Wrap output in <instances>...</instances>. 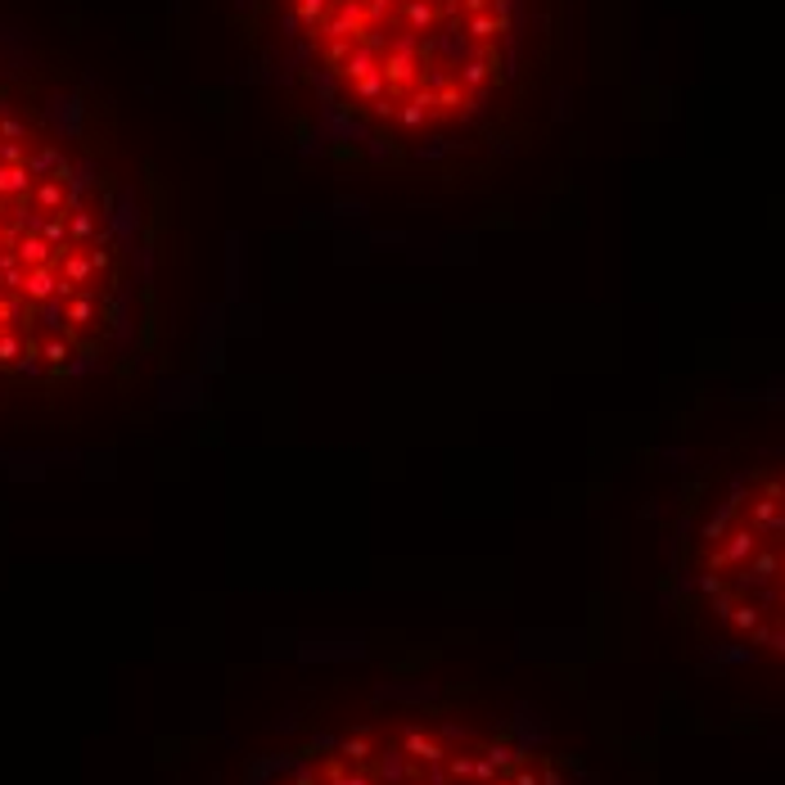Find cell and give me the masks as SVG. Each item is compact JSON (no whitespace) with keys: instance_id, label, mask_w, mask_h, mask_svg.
Here are the masks:
<instances>
[{"instance_id":"6da1fadb","label":"cell","mask_w":785,"mask_h":785,"mask_svg":"<svg viewBox=\"0 0 785 785\" xmlns=\"http://www.w3.org/2000/svg\"><path fill=\"white\" fill-rule=\"evenodd\" d=\"M262 64L325 149L442 167L532 95L546 0H244Z\"/></svg>"},{"instance_id":"7a4b0ae2","label":"cell","mask_w":785,"mask_h":785,"mask_svg":"<svg viewBox=\"0 0 785 785\" xmlns=\"http://www.w3.org/2000/svg\"><path fill=\"white\" fill-rule=\"evenodd\" d=\"M140 249L123 190L0 100V389L104 371L135 330Z\"/></svg>"},{"instance_id":"3957f363","label":"cell","mask_w":785,"mask_h":785,"mask_svg":"<svg viewBox=\"0 0 785 785\" xmlns=\"http://www.w3.org/2000/svg\"><path fill=\"white\" fill-rule=\"evenodd\" d=\"M677 578L718 651L785 681V447H759L700 483Z\"/></svg>"},{"instance_id":"277c9868","label":"cell","mask_w":785,"mask_h":785,"mask_svg":"<svg viewBox=\"0 0 785 785\" xmlns=\"http://www.w3.org/2000/svg\"><path fill=\"white\" fill-rule=\"evenodd\" d=\"M258 785H569L555 754L502 722L392 709L316 736Z\"/></svg>"}]
</instances>
